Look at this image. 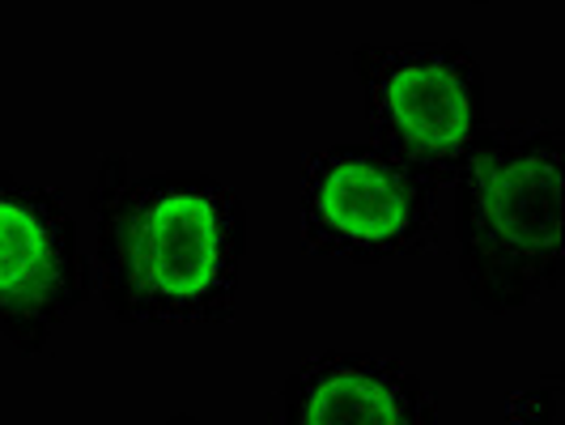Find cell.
<instances>
[{
    "label": "cell",
    "mask_w": 565,
    "mask_h": 425,
    "mask_svg": "<svg viewBox=\"0 0 565 425\" xmlns=\"http://www.w3.org/2000/svg\"><path fill=\"white\" fill-rule=\"evenodd\" d=\"M98 294L119 323H226L247 259V209L204 170L94 179Z\"/></svg>",
    "instance_id": "obj_1"
},
{
    "label": "cell",
    "mask_w": 565,
    "mask_h": 425,
    "mask_svg": "<svg viewBox=\"0 0 565 425\" xmlns=\"http://www.w3.org/2000/svg\"><path fill=\"white\" fill-rule=\"evenodd\" d=\"M455 264L472 307L510 315L565 281V167L557 119L489 128L455 174Z\"/></svg>",
    "instance_id": "obj_2"
},
{
    "label": "cell",
    "mask_w": 565,
    "mask_h": 425,
    "mask_svg": "<svg viewBox=\"0 0 565 425\" xmlns=\"http://www.w3.org/2000/svg\"><path fill=\"white\" fill-rule=\"evenodd\" d=\"M353 73L366 89L370 137L425 183H455L484 141V73L459 43L358 47Z\"/></svg>",
    "instance_id": "obj_3"
},
{
    "label": "cell",
    "mask_w": 565,
    "mask_h": 425,
    "mask_svg": "<svg viewBox=\"0 0 565 425\" xmlns=\"http://www.w3.org/2000/svg\"><path fill=\"white\" fill-rule=\"evenodd\" d=\"M302 243L349 264L429 252L438 243L434 183L379 145L319 149L302 170Z\"/></svg>",
    "instance_id": "obj_4"
},
{
    "label": "cell",
    "mask_w": 565,
    "mask_h": 425,
    "mask_svg": "<svg viewBox=\"0 0 565 425\" xmlns=\"http://www.w3.org/2000/svg\"><path fill=\"white\" fill-rule=\"evenodd\" d=\"M89 289L94 268L64 196L0 170V340L47 353Z\"/></svg>",
    "instance_id": "obj_5"
},
{
    "label": "cell",
    "mask_w": 565,
    "mask_h": 425,
    "mask_svg": "<svg viewBox=\"0 0 565 425\" xmlns=\"http://www.w3.org/2000/svg\"><path fill=\"white\" fill-rule=\"evenodd\" d=\"M277 425H438V396L399 358L332 349L281 383Z\"/></svg>",
    "instance_id": "obj_6"
},
{
    "label": "cell",
    "mask_w": 565,
    "mask_h": 425,
    "mask_svg": "<svg viewBox=\"0 0 565 425\" xmlns=\"http://www.w3.org/2000/svg\"><path fill=\"white\" fill-rule=\"evenodd\" d=\"M149 425H234V422H200L192 413H174V417H162V422H149Z\"/></svg>",
    "instance_id": "obj_7"
},
{
    "label": "cell",
    "mask_w": 565,
    "mask_h": 425,
    "mask_svg": "<svg viewBox=\"0 0 565 425\" xmlns=\"http://www.w3.org/2000/svg\"><path fill=\"white\" fill-rule=\"evenodd\" d=\"M472 4H493V0H472Z\"/></svg>",
    "instance_id": "obj_8"
}]
</instances>
